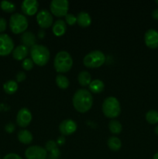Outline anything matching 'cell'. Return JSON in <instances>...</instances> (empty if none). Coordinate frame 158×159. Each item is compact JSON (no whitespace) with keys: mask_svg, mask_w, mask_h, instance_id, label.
Masks as SVG:
<instances>
[{"mask_svg":"<svg viewBox=\"0 0 158 159\" xmlns=\"http://www.w3.org/2000/svg\"><path fill=\"white\" fill-rule=\"evenodd\" d=\"M73 106L79 113H86L91 108L93 104V97L88 90L81 89L77 90L72 99Z\"/></svg>","mask_w":158,"mask_h":159,"instance_id":"1","label":"cell"},{"mask_svg":"<svg viewBox=\"0 0 158 159\" xmlns=\"http://www.w3.org/2000/svg\"><path fill=\"white\" fill-rule=\"evenodd\" d=\"M73 59L71 54L65 51H60L56 54L54 61V66L58 73H65L71 69Z\"/></svg>","mask_w":158,"mask_h":159,"instance_id":"2","label":"cell"},{"mask_svg":"<svg viewBox=\"0 0 158 159\" xmlns=\"http://www.w3.org/2000/svg\"><path fill=\"white\" fill-rule=\"evenodd\" d=\"M31 59L34 64L39 66H44L50 59V53L46 47L40 44H36L30 49Z\"/></svg>","mask_w":158,"mask_h":159,"instance_id":"3","label":"cell"},{"mask_svg":"<svg viewBox=\"0 0 158 159\" xmlns=\"http://www.w3.org/2000/svg\"><path fill=\"white\" fill-rule=\"evenodd\" d=\"M102 112L108 118H116L121 113V107L119 100L116 97L109 96L102 103Z\"/></svg>","mask_w":158,"mask_h":159,"instance_id":"4","label":"cell"},{"mask_svg":"<svg viewBox=\"0 0 158 159\" xmlns=\"http://www.w3.org/2000/svg\"><path fill=\"white\" fill-rule=\"evenodd\" d=\"M9 26L13 34H23L28 28V20L23 14L14 13L9 19Z\"/></svg>","mask_w":158,"mask_h":159,"instance_id":"5","label":"cell"},{"mask_svg":"<svg viewBox=\"0 0 158 159\" xmlns=\"http://www.w3.org/2000/svg\"><path fill=\"white\" fill-rule=\"evenodd\" d=\"M105 61V56L101 51H91L88 53L83 59V64L85 66L91 68H95L101 67Z\"/></svg>","mask_w":158,"mask_h":159,"instance_id":"6","label":"cell"},{"mask_svg":"<svg viewBox=\"0 0 158 159\" xmlns=\"http://www.w3.org/2000/svg\"><path fill=\"white\" fill-rule=\"evenodd\" d=\"M50 9L55 16L65 17L69 9V2L67 0H53L50 2Z\"/></svg>","mask_w":158,"mask_h":159,"instance_id":"7","label":"cell"},{"mask_svg":"<svg viewBox=\"0 0 158 159\" xmlns=\"http://www.w3.org/2000/svg\"><path fill=\"white\" fill-rule=\"evenodd\" d=\"M14 50L12 39L8 34H0V55L7 56Z\"/></svg>","mask_w":158,"mask_h":159,"instance_id":"8","label":"cell"},{"mask_svg":"<svg viewBox=\"0 0 158 159\" xmlns=\"http://www.w3.org/2000/svg\"><path fill=\"white\" fill-rule=\"evenodd\" d=\"M25 156L26 159H46L47 152L40 146L33 145L26 149Z\"/></svg>","mask_w":158,"mask_h":159,"instance_id":"9","label":"cell"},{"mask_svg":"<svg viewBox=\"0 0 158 159\" xmlns=\"http://www.w3.org/2000/svg\"><path fill=\"white\" fill-rule=\"evenodd\" d=\"M37 22L42 29H46L54 24V19L50 12L46 9H42L37 12Z\"/></svg>","mask_w":158,"mask_h":159,"instance_id":"10","label":"cell"},{"mask_svg":"<svg viewBox=\"0 0 158 159\" xmlns=\"http://www.w3.org/2000/svg\"><path fill=\"white\" fill-rule=\"evenodd\" d=\"M77 126L75 121L67 119L62 121L59 125V130L63 136H68L74 134L77 130Z\"/></svg>","mask_w":158,"mask_h":159,"instance_id":"11","label":"cell"},{"mask_svg":"<svg viewBox=\"0 0 158 159\" xmlns=\"http://www.w3.org/2000/svg\"><path fill=\"white\" fill-rule=\"evenodd\" d=\"M32 120V113L27 108H22L16 116V123L20 127H26Z\"/></svg>","mask_w":158,"mask_h":159,"instance_id":"12","label":"cell"},{"mask_svg":"<svg viewBox=\"0 0 158 159\" xmlns=\"http://www.w3.org/2000/svg\"><path fill=\"white\" fill-rule=\"evenodd\" d=\"M145 44L151 49L158 48V31L156 30L150 29L145 33L144 35Z\"/></svg>","mask_w":158,"mask_h":159,"instance_id":"13","label":"cell"},{"mask_svg":"<svg viewBox=\"0 0 158 159\" xmlns=\"http://www.w3.org/2000/svg\"><path fill=\"white\" fill-rule=\"evenodd\" d=\"M39 3L37 0H25L22 2L21 9L23 13L28 16H33L37 12Z\"/></svg>","mask_w":158,"mask_h":159,"instance_id":"14","label":"cell"},{"mask_svg":"<svg viewBox=\"0 0 158 159\" xmlns=\"http://www.w3.org/2000/svg\"><path fill=\"white\" fill-rule=\"evenodd\" d=\"M28 54H29V48L23 44L17 46L12 51V57L17 61L24 60L27 57Z\"/></svg>","mask_w":158,"mask_h":159,"instance_id":"15","label":"cell"},{"mask_svg":"<svg viewBox=\"0 0 158 159\" xmlns=\"http://www.w3.org/2000/svg\"><path fill=\"white\" fill-rule=\"evenodd\" d=\"M21 42L23 45L27 47L28 48L29 47L32 48L34 45H36L37 38H36V36L34 35L33 33L30 32V31H26L22 34Z\"/></svg>","mask_w":158,"mask_h":159,"instance_id":"16","label":"cell"},{"mask_svg":"<svg viewBox=\"0 0 158 159\" xmlns=\"http://www.w3.org/2000/svg\"><path fill=\"white\" fill-rule=\"evenodd\" d=\"M53 33L57 37L64 35L67 30V25L63 20H57L54 22L52 26Z\"/></svg>","mask_w":158,"mask_h":159,"instance_id":"17","label":"cell"},{"mask_svg":"<svg viewBox=\"0 0 158 159\" xmlns=\"http://www.w3.org/2000/svg\"><path fill=\"white\" fill-rule=\"evenodd\" d=\"M77 23L81 27H88L91 23V17L86 12H80L77 16Z\"/></svg>","mask_w":158,"mask_h":159,"instance_id":"18","label":"cell"},{"mask_svg":"<svg viewBox=\"0 0 158 159\" xmlns=\"http://www.w3.org/2000/svg\"><path fill=\"white\" fill-rule=\"evenodd\" d=\"M33 137L31 132L28 130H21L18 133V140L24 144H29L33 141Z\"/></svg>","mask_w":158,"mask_h":159,"instance_id":"19","label":"cell"},{"mask_svg":"<svg viewBox=\"0 0 158 159\" xmlns=\"http://www.w3.org/2000/svg\"><path fill=\"white\" fill-rule=\"evenodd\" d=\"M88 86H89V89L91 93L98 94L103 91L104 88H105V84L100 79H95V80L91 81Z\"/></svg>","mask_w":158,"mask_h":159,"instance_id":"20","label":"cell"},{"mask_svg":"<svg viewBox=\"0 0 158 159\" xmlns=\"http://www.w3.org/2000/svg\"><path fill=\"white\" fill-rule=\"evenodd\" d=\"M77 82L81 86L89 85L91 82V76L90 73L87 71H83L79 73L77 76Z\"/></svg>","mask_w":158,"mask_h":159,"instance_id":"21","label":"cell"},{"mask_svg":"<svg viewBox=\"0 0 158 159\" xmlns=\"http://www.w3.org/2000/svg\"><path fill=\"white\" fill-rule=\"evenodd\" d=\"M108 147L113 152H117L122 147V142L117 137H110L107 141Z\"/></svg>","mask_w":158,"mask_h":159,"instance_id":"22","label":"cell"},{"mask_svg":"<svg viewBox=\"0 0 158 159\" xmlns=\"http://www.w3.org/2000/svg\"><path fill=\"white\" fill-rule=\"evenodd\" d=\"M3 89H4V91L7 94H14L17 91V89H18V84H17V82H15L14 80L7 81L3 85Z\"/></svg>","mask_w":158,"mask_h":159,"instance_id":"23","label":"cell"},{"mask_svg":"<svg viewBox=\"0 0 158 159\" xmlns=\"http://www.w3.org/2000/svg\"><path fill=\"white\" fill-rule=\"evenodd\" d=\"M108 129L111 133L114 134H119L122 131V126L119 121L116 120H112L108 124Z\"/></svg>","mask_w":158,"mask_h":159,"instance_id":"24","label":"cell"},{"mask_svg":"<svg viewBox=\"0 0 158 159\" xmlns=\"http://www.w3.org/2000/svg\"><path fill=\"white\" fill-rule=\"evenodd\" d=\"M56 83H57V86L62 89H66L69 86V80L66 76L63 75L61 74L57 75L56 77Z\"/></svg>","mask_w":158,"mask_h":159,"instance_id":"25","label":"cell"},{"mask_svg":"<svg viewBox=\"0 0 158 159\" xmlns=\"http://www.w3.org/2000/svg\"><path fill=\"white\" fill-rule=\"evenodd\" d=\"M146 120L150 124H156L158 123V111L156 110H149L146 113Z\"/></svg>","mask_w":158,"mask_h":159,"instance_id":"26","label":"cell"},{"mask_svg":"<svg viewBox=\"0 0 158 159\" xmlns=\"http://www.w3.org/2000/svg\"><path fill=\"white\" fill-rule=\"evenodd\" d=\"M1 9L6 12H13L15 10V6L13 3L8 1H2L0 3Z\"/></svg>","mask_w":158,"mask_h":159,"instance_id":"27","label":"cell"},{"mask_svg":"<svg viewBox=\"0 0 158 159\" xmlns=\"http://www.w3.org/2000/svg\"><path fill=\"white\" fill-rule=\"evenodd\" d=\"M34 66V63L31 58H26L22 62V67L24 68L26 71H30Z\"/></svg>","mask_w":158,"mask_h":159,"instance_id":"28","label":"cell"},{"mask_svg":"<svg viewBox=\"0 0 158 159\" xmlns=\"http://www.w3.org/2000/svg\"><path fill=\"white\" fill-rule=\"evenodd\" d=\"M65 23L70 26H73L77 23V16L71 13H68L65 16Z\"/></svg>","mask_w":158,"mask_h":159,"instance_id":"29","label":"cell"},{"mask_svg":"<svg viewBox=\"0 0 158 159\" xmlns=\"http://www.w3.org/2000/svg\"><path fill=\"white\" fill-rule=\"evenodd\" d=\"M56 148H57V144L54 141H48L45 144V149L46 152H50Z\"/></svg>","mask_w":158,"mask_h":159,"instance_id":"30","label":"cell"},{"mask_svg":"<svg viewBox=\"0 0 158 159\" xmlns=\"http://www.w3.org/2000/svg\"><path fill=\"white\" fill-rule=\"evenodd\" d=\"M26 75L23 71H19L15 75V79H16L17 82H22L26 79Z\"/></svg>","mask_w":158,"mask_h":159,"instance_id":"31","label":"cell"},{"mask_svg":"<svg viewBox=\"0 0 158 159\" xmlns=\"http://www.w3.org/2000/svg\"><path fill=\"white\" fill-rule=\"evenodd\" d=\"M15 129V125L12 124V123H9V124H6V127H5V130H6V131L7 132V133H9V134L14 132Z\"/></svg>","mask_w":158,"mask_h":159,"instance_id":"32","label":"cell"},{"mask_svg":"<svg viewBox=\"0 0 158 159\" xmlns=\"http://www.w3.org/2000/svg\"><path fill=\"white\" fill-rule=\"evenodd\" d=\"M6 26H7V23L6 20L4 18H0V33H2L3 31L6 30Z\"/></svg>","mask_w":158,"mask_h":159,"instance_id":"33","label":"cell"},{"mask_svg":"<svg viewBox=\"0 0 158 159\" xmlns=\"http://www.w3.org/2000/svg\"><path fill=\"white\" fill-rule=\"evenodd\" d=\"M3 159H23L19 155L15 153H10L6 155Z\"/></svg>","mask_w":158,"mask_h":159,"instance_id":"34","label":"cell"},{"mask_svg":"<svg viewBox=\"0 0 158 159\" xmlns=\"http://www.w3.org/2000/svg\"><path fill=\"white\" fill-rule=\"evenodd\" d=\"M50 158L51 159H57L60 155V151L58 148H56L54 150H53L52 152H50Z\"/></svg>","mask_w":158,"mask_h":159,"instance_id":"35","label":"cell"},{"mask_svg":"<svg viewBox=\"0 0 158 159\" xmlns=\"http://www.w3.org/2000/svg\"><path fill=\"white\" fill-rule=\"evenodd\" d=\"M65 141H66V138H65L64 136L62 135V136L58 137V138L57 139V144H58V145H63L65 143Z\"/></svg>","mask_w":158,"mask_h":159,"instance_id":"36","label":"cell"},{"mask_svg":"<svg viewBox=\"0 0 158 159\" xmlns=\"http://www.w3.org/2000/svg\"><path fill=\"white\" fill-rule=\"evenodd\" d=\"M152 16L154 20H158V9H154V10L152 12Z\"/></svg>","mask_w":158,"mask_h":159,"instance_id":"37","label":"cell"},{"mask_svg":"<svg viewBox=\"0 0 158 159\" xmlns=\"http://www.w3.org/2000/svg\"><path fill=\"white\" fill-rule=\"evenodd\" d=\"M45 37V31L43 30H40L38 32V37H40V39L43 38Z\"/></svg>","mask_w":158,"mask_h":159,"instance_id":"38","label":"cell"},{"mask_svg":"<svg viewBox=\"0 0 158 159\" xmlns=\"http://www.w3.org/2000/svg\"><path fill=\"white\" fill-rule=\"evenodd\" d=\"M154 132H155V134H157V135H158V125L156 126V127H155V129H154Z\"/></svg>","mask_w":158,"mask_h":159,"instance_id":"39","label":"cell"},{"mask_svg":"<svg viewBox=\"0 0 158 159\" xmlns=\"http://www.w3.org/2000/svg\"><path fill=\"white\" fill-rule=\"evenodd\" d=\"M153 159H158V152H156V153L153 155Z\"/></svg>","mask_w":158,"mask_h":159,"instance_id":"40","label":"cell"},{"mask_svg":"<svg viewBox=\"0 0 158 159\" xmlns=\"http://www.w3.org/2000/svg\"><path fill=\"white\" fill-rule=\"evenodd\" d=\"M155 2H156V4H157V5H158V0H156V1H155Z\"/></svg>","mask_w":158,"mask_h":159,"instance_id":"41","label":"cell"},{"mask_svg":"<svg viewBox=\"0 0 158 159\" xmlns=\"http://www.w3.org/2000/svg\"><path fill=\"white\" fill-rule=\"evenodd\" d=\"M0 159H1V158H0Z\"/></svg>","mask_w":158,"mask_h":159,"instance_id":"42","label":"cell"}]
</instances>
